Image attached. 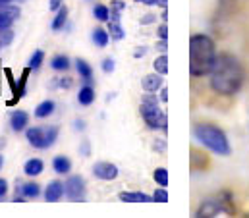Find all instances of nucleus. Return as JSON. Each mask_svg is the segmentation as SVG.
I'll list each match as a JSON object with an SVG mask.
<instances>
[{
  "label": "nucleus",
  "mask_w": 249,
  "mask_h": 218,
  "mask_svg": "<svg viewBox=\"0 0 249 218\" xmlns=\"http://www.w3.org/2000/svg\"><path fill=\"white\" fill-rule=\"evenodd\" d=\"M244 79H246V73L236 56L228 53L216 54V60L211 70V87L214 93L232 97L242 89Z\"/></svg>",
  "instance_id": "obj_1"
},
{
  "label": "nucleus",
  "mask_w": 249,
  "mask_h": 218,
  "mask_svg": "<svg viewBox=\"0 0 249 218\" xmlns=\"http://www.w3.org/2000/svg\"><path fill=\"white\" fill-rule=\"evenodd\" d=\"M216 60L214 41L209 35H193L189 39V73L193 77H203L211 73Z\"/></svg>",
  "instance_id": "obj_2"
},
{
  "label": "nucleus",
  "mask_w": 249,
  "mask_h": 218,
  "mask_svg": "<svg viewBox=\"0 0 249 218\" xmlns=\"http://www.w3.org/2000/svg\"><path fill=\"white\" fill-rule=\"evenodd\" d=\"M193 135L195 139L207 147L209 151H213L214 155H220V157H228L230 155V143H228V137L226 133L214 126V124H207V122H201L193 127Z\"/></svg>",
  "instance_id": "obj_3"
},
{
  "label": "nucleus",
  "mask_w": 249,
  "mask_h": 218,
  "mask_svg": "<svg viewBox=\"0 0 249 218\" xmlns=\"http://www.w3.org/2000/svg\"><path fill=\"white\" fill-rule=\"evenodd\" d=\"M139 112H141V118L145 120L147 127L151 129H166L168 126V120H166V112L160 109V101L157 99L155 93H147L143 99H141V105H139Z\"/></svg>",
  "instance_id": "obj_4"
},
{
  "label": "nucleus",
  "mask_w": 249,
  "mask_h": 218,
  "mask_svg": "<svg viewBox=\"0 0 249 218\" xmlns=\"http://www.w3.org/2000/svg\"><path fill=\"white\" fill-rule=\"evenodd\" d=\"M226 215H234V203L230 193H218L216 197L207 199L199 209H197V217H226Z\"/></svg>",
  "instance_id": "obj_5"
},
{
  "label": "nucleus",
  "mask_w": 249,
  "mask_h": 218,
  "mask_svg": "<svg viewBox=\"0 0 249 218\" xmlns=\"http://www.w3.org/2000/svg\"><path fill=\"white\" fill-rule=\"evenodd\" d=\"M64 195L70 201H85L87 195V185L83 176H70L64 182Z\"/></svg>",
  "instance_id": "obj_6"
},
{
  "label": "nucleus",
  "mask_w": 249,
  "mask_h": 218,
  "mask_svg": "<svg viewBox=\"0 0 249 218\" xmlns=\"http://www.w3.org/2000/svg\"><path fill=\"white\" fill-rule=\"evenodd\" d=\"M118 166L112 163H108V161H101V163H95L93 166V174H95V178H99V180H105V182H112V180H116L118 178Z\"/></svg>",
  "instance_id": "obj_7"
},
{
  "label": "nucleus",
  "mask_w": 249,
  "mask_h": 218,
  "mask_svg": "<svg viewBox=\"0 0 249 218\" xmlns=\"http://www.w3.org/2000/svg\"><path fill=\"white\" fill-rule=\"evenodd\" d=\"M25 139L35 149H47V127H27Z\"/></svg>",
  "instance_id": "obj_8"
},
{
  "label": "nucleus",
  "mask_w": 249,
  "mask_h": 218,
  "mask_svg": "<svg viewBox=\"0 0 249 218\" xmlns=\"http://www.w3.org/2000/svg\"><path fill=\"white\" fill-rule=\"evenodd\" d=\"M18 18H19V8L18 6H12V4L0 6V29L2 27H12V23Z\"/></svg>",
  "instance_id": "obj_9"
},
{
  "label": "nucleus",
  "mask_w": 249,
  "mask_h": 218,
  "mask_svg": "<svg viewBox=\"0 0 249 218\" xmlns=\"http://www.w3.org/2000/svg\"><path fill=\"white\" fill-rule=\"evenodd\" d=\"M27 124H29V114H27L25 110H14V112L10 114V127H12L16 133L27 129Z\"/></svg>",
  "instance_id": "obj_10"
},
{
  "label": "nucleus",
  "mask_w": 249,
  "mask_h": 218,
  "mask_svg": "<svg viewBox=\"0 0 249 218\" xmlns=\"http://www.w3.org/2000/svg\"><path fill=\"white\" fill-rule=\"evenodd\" d=\"M162 83H164V79L160 77V73L155 72V73H149V75L143 77L141 87H143L145 93H157V91L162 87Z\"/></svg>",
  "instance_id": "obj_11"
},
{
  "label": "nucleus",
  "mask_w": 249,
  "mask_h": 218,
  "mask_svg": "<svg viewBox=\"0 0 249 218\" xmlns=\"http://www.w3.org/2000/svg\"><path fill=\"white\" fill-rule=\"evenodd\" d=\"M97 99V93H95V87L91 83H85L83 87H79V93H77V103L81 107H91Z\"/></svg>",
  "instance_id": "obj_12"
},
{
  "label": "nucleus",
  "mask_w": 249,
  "mask_h": 218,
  "mask_svg": "<svg viewBox=\"0 0 249 218\" xmlns=\"http://www.w3.org/2000/svg\"><path fill=\"white\" fill-rule=\"evenodd\" d=\"M62 197H64V182H60V180L51 182L47 185V189H45V199L51 201V203H54V201H60Z\"/></svg>",
  "instance_id": "obj_13"
},
{
  "label": "nucleus",
  "mask_w": 249,
  "mask_h": 218,
  "mask_svg": "<svg viewBox=\"0 0 249 218\" xmlns=\"http://www.w3.org/2000/svg\"><path fill=\"white\" fill-rule=\"evenodd\" d=\"M118 199L125 201V203H151L153 195H147L141 191H122V193H118Z\"/></svg>",
  "instance_id": "obj_14"
},
{
  "label": "nucleus",
  "mask_w": 249,
  "mask_h": 218,
  "mask_svg": "<svg viewBox=\"0 0 249 218\" xmlns=\"http://www.w3.org/2000/svg\"><path fill=\"white\" fill-rule=\"evenodd\" d=\"M91 39H93L95 47H99V49H105V47L108 45V41H110V33H108V29L97 27V29H93V33H91Z\"/></svg>",
  "instance_id": "obj_15"
},
{
  "label": "nucleus",
  "mask_w": 249,
  "mask_h": 218,
  "mask_svg": "<svg viewBox=\"0 0 249 218\" xmlns=\"http://www.w3.org/2000/svg\"><path fill=\"white\" fill-rule=\"evenodd\" d=\"M43 170H45V164H43L41 159H29L27 163L23 164V172H25V176H29V178L43 174Z\"/></svg>",
  "instance_id": "obj_16"
},
{
  "label": "nucleus",
  "mask_w": 249,
  "mask_h": 218,
  "mask_svg": "<svg viewBox=\"0 0 249 218\" xmlns=\"http://www.w3.org/2000/svg\"><path fill=\"white\" fill-rule=\"evenodd\" d=\"M53 170H54L56 174H60V176H66V174H70V170H71V161H70L68 157H64V155H58V157H54V161H53Z\"/></svg>",
  "instance_id": "obj_17"
},
{
  "label": "nucleus",
  "mask_w": 249,
  "mask_h": 218,
  "mask_svg": "<svg viewBox=\"0 0 249 218\" xmlns=\"http://www.w3.org/2000/svg\"><path fill=\"white\" fill-rule=\"evenodd\" d=\"M75 68H77L79 77H81L85 83H91V79H93V68H91L83 58H77V60H75Z\"/></svg>",
  "instance_id": "obj_18"
},
{
  "label": "nucleus",
  "mask_w": 249,
  "mask_h": 218,
  "mask_svg": "<svg viewBox=\"0 0 249 218\" xmlns=\"http://www.w3.org/2000/svg\"><path fill=\"white\" fill-rule=\"evenodd\" d=\"M29 72H31V68L27 66L25 70H23V73H21V77H19V85H18V91H16V95H14V99L12 101H8V107H14L21 97H23V93H25V83H27V75H29Z\"/></svg>",
  "instance_id": "obj_19"
},
{
  "label": "nucleus",
  "mask_w": 249,
  "mask_h": 218,
  "mask_svg": "<svg viewBox=\"0 0 249 218\" xmlns=\"http://www.w3.org/2000/svg\"><path fill=\"white\" fill-rule=\"evenodd\" d=\"M54 110H56V103L54 101H43L37 109H35V118H49V116H53L54 114Z\"/></svg>",
  "instance_id": "obj_20"
},
{
  "label": "nucleus",
  "mask_w": 249,
  "mask_h": 218,
  "mask_svg": "<svg viewBox=\"0 0 249 218\" xmlns=\"http://www.w3.org/2000/svg\"><path fill=\"white\" fill-rule=\"evenodd\" d=\"M66 21H68V8L62 4V6L56 10V16H54V19H53V23H51V29H53V31H60L64 25H66Z\"/></svg>",
  "instance_id": "obj_21"
},
{
  "label": "nucleus",
  "mask_w": 249,
  "mask_h": 218,
  "mask_svg": "<svg viewBox=\"0 0 249 218\" xmlns=\"http://www.w3.org/2000/svg\"><path fill=\"white\" fill-rule=\"evenodd\" d=\"M21 193L25 199H37L41 195V185L35 183V182H27V183H21Z\"/></svg>",
  "instance_id": "obj_22"
},
{
  "label": "nucleus",
  "mask_w": 249,
  "mask_h": 218,
  "mask_svg": "<svg viewBox=\"0 0 249 218\" xmlns=\"http://www.w3.org/2000/svg\"><path fill=\"white\" fill-rule=\"evenodd\" d=\"M51 68L56 70V72H66V70H70V58L66 54H56L51 60Z\"/></svg>",
  "instance_id": "obj_23"
},
{
  "label": "nucleus",
  "mask_w": 249,
  "mask_h": 218,
  "mask_svg": "<svg viewBox=\"0 0 249 218\" xmlns=\"http://www.w3.org/2000/svg\"><path fill=\"white\" fill-rule=\"evenodd\" d=\"M153 68H155V72L160 73V75H166V73H168V56H166V53H162L160 56L155 58Z\"/></svg>",
  "instance_id": "obj_24"
},
{
  "label": "nucleus",
  "mask_w": 249,
  "mask_h": 218,
  "mask_svg": "<svg viewBox=\"0 0 249 218\" xmlns=\"http://www.w3.org/2000/svg\"><path fill=\"white\" fill-rule=\"evenodd\" d=\"M108 33H110V39L114 41H122L125 37V31L120 25V21H108Z\"/></svg>",
  "instance_id": "obj_25"
},
{
  "label": "nucleus",
  "mask_w": 249,
  "mask_h": 218,
  "mask_svg": "<svg viewBox=\"0 0 249 218\" xmlns=\"http://www.w3.org/2000/svg\"><path fill=\"white\" fill-rule=\"evenodd\" d=\"M93 16H95L97 21H108L110 19V8L105 6V4H97L93 8Z\"/></svg>",
  "instance_id": "obj_26"
},
{
  "label": "nucleus",
  "mask_w": 249,
  "mask_h": 218,
  "mask_svg": "<svg viewBox=\"0 0 249 218\" xmlns=\"http://www.w3.org/2000/svg\"><path fill=\"white\" fill-rule=\"evenodd\" d=\"M153 180L157 182V185L166 187V185H168V170H166V168H157V170L153 172Z\"/></svg>",
  "instance_id": "obj_27"
},
{
  "label": "nucleus",
  "mask_w": 249,
  "mask_h": 218,
  "mask_svg": "<svg viewBox=\"0 0 249 218\" xmlns=\"http://www.w3.org/2000/svg\"><path fill=\"white\" fill-rule=\"evenodd\" d=\"M12 41H14V29L12 27H2L0 29V45L8 47Z\"/></svg>",
  "instance_id": "obj_28"
},
{
  "label": "nucleus",
  "mask_w": 249,
  "mask_h": 218,
  "mask_svg": "<svg viewBox=\"0 0 249 218\" xmlns=\"http://www.w3.org/2000/svg\"><path fill=\"white\" fill-rule=\"evenodd\" d=\"M43 60H45V53L43 51H35L33 56L29 58V68L31 70H39L43 66Z\"/></svg>",
  "instance_id": "obj_29"
},
{
  "label": "nucleus",
  "mask_w": 249,
  "mask_h": 218,
  "mask_svg": "<svg viewBox=\"0 0 249 218\" xmlns=\"http://www.w3.org/2000/svg\"><path fill=\"white\" fill-rule=\"evenodd\" d=\"M56 139H58V127H56V126L47 127V149L53 147V145L56 143Z\"/></svg>",
  "instance_id": "obj_30"
},
{
  "label": "nucleus",
  "mask_w": 249,
  "mask_h": 218,
  "mask_svg": "<svg viewBox=\"0 0 249 218\" xmlns=\"http://www.w3.org/2000/svg\"><path fill=\"white\" fill-rule=\"evenodd\" d=\"M153 201H155V203H166V201H168V193H166V187L155 189V193H153Z\"/></svg>",
  "instance_id": "obj_31"
},
{
  "label": "nucleus",
  "mask_w": 249,
  "mask_h": 218,
  "mask_svg": "<svg viewBox=\"0 0 249 218\" xmlns=\"http://www.w3.org/2000/svg\"><path fill=\"white\" fill-rule=\"evenodd\" d=\"M114 68H116V64H114L112 58H105V60H103V72H105V73H112Z\"/></svg>",
  "instance_id": "obj_32"
},
{
  "label": "nucleus",
  "mask_w": 249,
  "mask_h": 218,
  "mask_svg": "<svg viewBox=\"0 0 249 218\" xmlns=\"http://www.w3.org/2000/svg\"><path fill=\"white\" fill-rule=\"evenodd\" d=\"M157 35H159V39H162V41H168V27H166V21L159 25V29H157Z\"/></svg>",
  "instance_id": "obj_33"
},
{
  "label": "nucleus",
  "mask_w": 249,
  "mask_h": 218,
  "mask_svg": "<svg viewBox=\"0 0 249 218\" xmlns=\"http://www.w3.org/2000/svg\"><path fill=\"white\" fill-rule=\"evenodd\" d=\"M110 10H114V12H124L125 2L124 0H112V2H110Z\"/></svg>",
  "instance_id": "obj_34"
},
{
  "label": "nucleus",
  "mask_w": 249,
  "mask_h": 218,
  "mask_svg": "<svg viewBox=\"0 0 249 218\" xmlns=\"http://www.w3.org/2000/svg\"><path fill=\"white\" fill-rule=\"evenodd\" d=\"M56 85L62 87V89H70V87L73 85V81H71V77H60V79L56 81Z\"/></svg>",
  "instance_id": "obj_35"
},
{
  "label": "nucleus",
  "mask_w": 249,
  "mask_h": 218,
  "mask_svg": "<svg viewBox=\"0 0 249 218\" xmlns=\"http://www.w3.org/2000/svg\"><path fill=\"white\" fill-rule=\"evenodd\" d=\"M8 195V182L4 178H0V199H4Z\"/></svg>",
  "instance_id": "obj_36"
},
{
  "label": "nucleus",
  "mask_w": 249,
  "mask_h": 218,
  "mask_svg": "<svg viewBox=\"0 0 249 218\" xmlns=\"http://www.w3.org/2000/svg\"><path fill=\"white\" fill-rule=\"evenodd\" d=\"M62 4H64V0H49V8H51L53 12H56Z\"/></svg>",
  "instance_id": "obj_37"
},
{
  "label": "nucleus",
  "mask_w": 249,
  "mask_h": 218,
  "mask_svg": "<svg viewBox=\"0 0 249 218\" xmlns=\"http://www.w3.org/2000/svg\"><path fill=\"white\" fill-rule=\"evenodd\" d=\"M160 101H162V103L168 101V89H166V87H160Z\"/></svg>",
  "instance_id": "obj_38"
},
{
  "label": "nucleus",
  "mask_w": 249,
  "mask_h": 218,
  "mask_svg": "<svg viewBox=\"0 0 249 218\" xmlns=\"http://www.w3.org/2000/svg\"><path fill=\"white\" fill-rule=\"evenodd\" d=\"M73 127L79 129V131H83V129H85V122H83V120H75V122H73Z\"/></svg>",
  "instance_id": "obj_39"
},
{
  "label": "nucleus",
  "mask_w": 249,
  "mask_h": 218,
  "mask_svg": "<svg viewBox=\"0 0 249 218\" xmlns=\"http://www.w3.org/2000/svg\"><path fill=\"white\" fill-rule=\"evenodd\" d=\"M157 49H159V51H162V53H166V49H168V43H166V41H162V39H160V43H159V45H157Z\"/></svg>",
  "instance_id": "obj_40"
},
{
  "label": "nucleus",
  "mask_w": 249,
  "mask_h": 218,
  "mask_svg": "<svg viewBox=\"0 0 249 218\" xmlns=\"http://www.w3.org/2000/svg\"><path fill=\"white\" fill-rule=\"evenodd\" d=\"M81 153H83V157H89V143H87V141H83V145H81Z\"/></svg>",
  "instance_id": "obj_41"
},
{
  "label": "nucleus",
  "mask_w": 249,
  "mask_h": 218,
  "mask_svg": "<svg viewBox=\"0 0 249 218\" xmlns=\"http://www.w3.org/2000/svg\"><path fill=\"white\" fill-rule=\"evenodd\" d=\"M135 2H141L145 6H157L159 4V0H135Z\"/></svg>",
  "instance_id": "obj_42"
},
{
  "label": "nucleus",
  "mask_w": 249,
  "mask_h": 218,
  "mask_svg": "<svg viewBox=\"0 0 249 218\" xmlns=\"http://www.w3.org/2000/svg\"><path fill=\"white\" fill-rule=\"evenodd\" d=\"M145 53H147V49H145V47H141V49H137V51L133 53V56H135V58H141V56H145Z\"/></svg>",
  "instance_id": "obj_43"
},
{
  "label": "nucleus",
  "mask_w": 249,
  "mask_h": 218,
  "mask_svg": "<svg viewBox=\"0 0 249 218\" xmlns=\"http://www.w3.org/2000/svg\"><path fill=\"white\" fill-rule=\"evenodd\" d=\"M151 21H155V16H153V14H147V16L141 19V23H151Z\"/></svg>",
  "instance_id": "obj_44"
},
{
  "label": "nucleus",
  "mask_w": 249,
  "mask_h": 218,
  "mask_svg": "<svg viewBox=\"0 0 249 218\" xmlns=\"http://www.w3.org/2000/svg\"><path fill=\"white\" fill-rule=\"evenodd\" d=\"M160 18H162V19H164V21H166V19H168V12H166V8H164V10H162V16H160Z\"/></svg>",
  "instance_id": "obj_45"
},
{
  "label": "nucleus",
  "mask_w": 249,
  "mask_h": 218,
  "mask_svg": "<svg viewBox=\"0 0 249 218\" xmlns=\"http://www.w3.org/2000/svg\"><path fill=\"white\" fill-rule=\"evenodd\" d=\"M14 0H0V6H6V4H12Z\"/></svg>",
  "instance_id": "obj_46"
},
{
  "label": "nucleus",
  "mask_w": 249,
  "mask_h": 218,
  "mask_svg": "<svg viewBox=\"0 0 249 218\" xmlns=\"http://www.w3.org/2000/svg\"><path fill=\"white\" fill-rule=\"evenodd\" d=\"M159 4H160L162 8H166V0H159Z\"/></svg>",
  "instance_id": "obj_47"
},
{
  "label": "nucleus",
  "mask_w": 249,
  "mask_h": 218,
  "mask_svg": "<svg viewBox=\"0 0 249 218\" xmlns=\"http://www.w3.org/2000/svg\"><path fill=\"white\" fill-rule=\"evenodd\" d=\"M2 164H4V157L0 155V168H2Z\"/></svg>",
  "instance_id": "obj_48"
},
{
  "label": "nucleus",
  "mask_w": 249,
  "mask_h": 218,
  "mask_svg": "<svg viewBox=\"0 0 249 218\" xmlns=\"http://www.w3.org/2000/svg\"><path fill=\"white\" fill-rule=\"evenodd\" d=\"M0 47H2V45H0Z\"/></svg>",
  "instance_id": "obj_49"
}]
</instances>
